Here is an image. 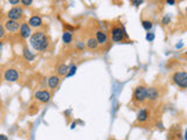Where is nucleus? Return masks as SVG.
<instances>
[{
    "label": "nucleus",
    "mask_w": 187,
    "mask_h": 140,
    "mask_svg": "<svg viewBox=\"0 0 187 140\" xmlns=\"http://www.w3.org/2000/svg\"><path fill=\"white\" fill-rule=\"evenodd\" d=\"M4 29H5V27H4V26H1V27H0V38H4V35H5V33H4Z\"/></svg>",
    "instance_id": "25"
},
{
    "label": "nucleus",
    "mask_w": 187,
    "mask_h": 140,
    "mask_svg": "<svg viewBox=\"0 0 187 140\" xmlns=\"http://www.w3.org/2000/svg\"><path fill=\"white\" fill-rule=\"evenodd\" d=\"M143 1H144V0H131L132 5H134V6H139V5H142Z\"/></svg>",
    "instance_id": "23"
},
{
    "label": "nucleus",
    "mask_w": 187,
    "mask_h": 140,
    "mask_svg": "<svg viewBox=\"0 0 187 140\" xmlns=\"http://www.w3.org/2000/svg\"><path fill=\"white\" fill-rule=\"evenodd\" d=\"M124 35H125V32L123 28L114 27L111 29V38L114 42H122L124 40Z\"/></svg>",
    "instance_id": "4"
},
{
    "label": "nucleus",
    "mask_w": 187,
    "mask_h": 140,
    "mask_svg": "<svg viewBox=\"0 0 187 140\" xmlns=\"http://www.w3.org/2000/svg\"><path fill=\"white\" fill-rule=\"evenodd\" d=\"M148 111L145 110V109H143V110H140V111L138 112V114H137V119H138V122H140V123H145L147 119H148Z\"/></svg>",
    "instance_id": "13"
},
{
    "label": "nucleus",
    "mask_w": 187,
    "mask_h": 140,
    "mask_svg": "<svg viewBox=\"0 0 187 140\" xmlns=\"http://www.w3.org/2000/svg\"><path fill=\"white\" fill-rule=\"evenodd\" d=\"M68 70H69V67L66 66V64H60L59 67H57V74L60 75V76H65V75H67L68 74Z\"/></svg>",
    "instance_id": "16"
},
{
    "label": "nucleus",
    "mask_w": 187,
    "mask_h": 140,
    "mask_svg": "<svg viewBox=\"0 0 187 140\" xmlns=\"http://www.w3.org/2000/svg\"><path fill=\"white\" fill-rule=\"evenodd\" d=\"M167 4L168 5H174V0H167Z\"/></svg>",
    "instance_id": "29"
},
{
    "label": "nucleus",
    "mask_w": 187,
    "mask_h": 140,
    "mask_svg": "<svg viewBox=\"0 0 187 140\" xmlns=\"http://www.w3.org/2000/svg\"><path fill=\"white\" fill-rule=\"evenodd\" d=\"M170 21H171V18H170L168 15H165L164 19H163V21H161V24H163V25H168Z\"/></svg>",
    "instance_id": "21"
},
{
    "label": "nucleus",
    "mask_w": 187,
    "mask_h": 140,
    "mask_svg": "<svg viewBox=\"0 0 187 140\" xmlns=\"http://www.w3.org/2000/svg\"><path fill=\"white\" fill-rule=\"evenodd\" d=\"M173 82L178 86L183 88V89H187V72L185 71H178L175 72L172 77Z\"/></svg>",
    "instance_id": "2"
},
{
    "label": "nucleus",
    "mask_w": 187,
    "mask_h": 140,
    "mask_svg": "<svg viewBox=\"0 0 187 140\" xmlns=\"http://www.w3.org/2000/svg\"><path fill=\"white\" fill-rule=\"evenodd\" d=\"M185 140H187V130H186V132H185Z\"/></svg>",
    "instance_id": "30"
},
{
    "label": "nucleus",
    "mask_w": 187,
    "mask_h": 140,
    "mask_svg": "<svg viewBox=\"0 0 187 140\" xmlns=\"http://www.w3.org/2000/svg\"><path fill=\"white\" fill-rule=\"evenodd\" d=\"M29 42H30L32 47L36 52H43V50H46L48 48V44H49L48 38H47V35L43 32H36V33H34L30 36Z\"/></svg>",
    "instance_id": "1"
},
{
    "label": "nucleus",
    "mask_w": 187,
    "mask_h": 140,
    "mask_svg": "<svg viewBox=\"0 0 187 140\" xmlns=\"http://www.w3.org/2000/svg\"><path fill=\"white\" fill-rule=\"evenodd\" d=\"M186 55H187V53H186Z\"/></svg>",
    "instance_id": "33"
},
{
    "label": "nucleus",
    "mask_w": 187,
    "mask_h": 140,
    "mask_svg": "<svg viewBox=\"0 0 187 140\" xmlns=\"http://www.w3.org/2000/svg\"><path fill=\"white\" fill-rule=\"evenodd\" d=\"M28 24H29L30 27H34V28L41 27L42 26V19H41L40 16H38V15H34V16H32L29 19Z\"/></svg>",
    "instance_id": "10"
},
{
    "label": "nucleus",
    "mask_w": 187,
    "mask_h": 140,
    "mask_svg": "<svg viewBox=\"0 0 187 140\" xmlns=\"http://www.w3.org/2000/svg\"><path fill=\"white\" fill-rule=\"evenodd\" d=\"M186 13H187V8H186Z\"/></svg>",
    "instance_id": "32"
},
{
    "label": "nucleus",
    "mask_w": 187,
    "mask_h": 140,
    "mask_svg": "<svg viewBox=\"0 0 187 140\" xmlns=\"http://www.w3.org/2000/svg\"><path fill=\"white\" fill-rule=\"evenodd\" d=\"M59 84H60V77L59 76H52V77H49V80H48V86L50 89L57 88Z\"/></svg>",
    "instance_id": "14"
},
{
    "label": "nucleus",
    "mask_w": 187,
    "mask_h": 140,
    "mask_svg": "<svg viewBox=\"0 0 187 140\" xmlns=\"http://www.w3.org/2000/svg\"><path fill=\"white\" fill-rule=\"evenodd\" d=\"M4 78L7 82H15L19 78V72L15 69H7L4 74Z\"/></svg>",
    "instance_id": "6"
},
{
    "label": "nucleus",
    "mask_w": 187,
    "mask_h": 140,
    "mask_svg": "<svg viewBox=\"0 0 187 140\" xmlns=\"http://www.w3.org/2000/svg\"><path fill=\"white\" fill-rule=\"evenodd\" d=\"M77 47H79V49H81V50H82V49H84V44H83L82 42H80V43L77 44Z\"/></svg>",
    "instance_id": "27"
},
{
    "label": "nucleus",
    "mask_w": 187,
    "mask_h": 140,
    "mask_svg": "<svg viewBox=\"0 0 187 140\" xmlns=\"http://www.w3.org/2000/svg\"><path fill=\"white\" fill-rule=\"evenodd\" d=\"M96 39L99 44H105L108 42V36L107 34L103 32V30H97L96 32Z\"/></svg>",
    "instance_id": "11"
},
{
    "label": "nucleus",
    "mask_w": 187,
    "mask_h": 140,
    "mask_svg": "<svg viewBox=\"0 0 187 140\" xmlns=\"http://www.w3.org/2000/svg\"><path fill=\"white\" fill-rule=\"evenodd\" d=\"M76 70H77V67H76V66H71V67L69 68V71H68V74H67V77L73 76V75L76 72Z\"/></svg>",
    "instance_id": "20"
},
{
    "label": "nucleus",
    "mask_w": 187,
    "mask_h": 140,
    "mask_svg": "<svg viewBox=\"0 0 187 140\" xmlns=\"http://www.w3.org/2000/svg\"><path fill=\"white\" fill-rule=\"evenodd\" d=\"M4 27H5V29H6L7 32H10V33H16L18 30H20L21 25H20L16 20H11V19H8V20L4 24Z\"/></svg>",
    "instance_id": "5"
},
{
    "label": "nucleus",
    "mask_w": 187,
    "mask_h": 140,
    "mask_svg": "<svg viewBox=\"0 0 187 140\" xmlns=\"http://www.w3.org/2000/svg\"><path fill=\"white\" fill-rule=\"evenodd\" d=\"M24 57L26 58L27 61L32 62V61L35 58V55H34V54H33V53H32L28 48H25V49H24Z\"/></svg>",
    "instance_id": "17"
},
{
    "label": "nucleus",
    "mask_w": 187,
    "mask_h": 140,
    "mask_svg": "<svg viewBox=\"0 0 187 140\" xmlns=\"http://www.w3.org/2000/svg\"><path fill=\"white\" fill-rule=\"evenodd\" d=\"M142 26L144 29H146V30H150L151 28H152V22L151 21H147V20H144L143 22H142Z\"/></svg>",
    "instance_id": "19"
},
{
    "label": "nucleus",
    "mask_w": 187,
    "mask_h": 140,
    "mask_svg": "<svg viewBox=\"0 0 187 140\" xmlns=\"http://www.w3.org/2000/svg\"><path fill=\"white\" fill-rule=\"evenodd\" d=\"M32 2H33V0H21V4L24 6H29Z\"/></svg>",
    "instance_id": "24"
},
{
    "label": "nucleus",
    "mask_w": 187,
    "mask_h": 140,
    "mask_svg": "<svg viewBox=\"0 0 187 140\" xmlns=\"http://www.w3.org/2000/svg\"><path fill=\"white\" fill-rule=\"evenodd\" d=\"M159 97V92L156 88H148L147 89V99L148 100H156Z\"/></svg>",
    "instance_id": "12"
},
{
    "label": "nucleus",
    "mask_w": 187,
    "mask_h": 140,
    "mask_svg": "<svg viewBox=\"0 0 187 140\" xmlns=\"http://www.w3.org/2000/svg\"><path fill=\"white\" fill-rule=\"evenodd\" d=\"M134 97L137 102H144L145 99H147V88L143 86V85L136 88Z\"/></svg>",
    "instance_id": "3"
},
{
    "label": "nucleus",
    "mask_w": 187,
    "mask_h": 140,
    "mask_svg": "<svg viewBox=\"0 0 187 140\" xmlns=\"http://www.w3.org/2000/svg\"><path fill=\"white\" fill-rule=\"evenodd\" d=\"M10 1V4H12V5H16V4H19V1H21V0H8Z\"/></svg>",
    "instance_id": "26"
},
{
    "label": "nucleus",
    "mask_w": 187,
    "mask_h": 140,
    "mask_svg": "<svg viewBox=\"0 0 187 140\" xmlns=\"http://www.w3.org/2000/svg\"><path fill=\"white\" fill-rule=\"evenodd\" d=\"M111 140H116V139H111Z\"/></svg>",
    "instance_id": "31"
},
{
    "label": "nucleus",
    "mask_w": 187,
    "mask_h": 140,
    "mask_svg": "<svg viewBox=\"0 0 187 140\" xmlns=\"http://www.w3.org/2000/svg\"><path fill=\"white\" fill-rule=\"evenodd\" d=\"M98 44H99V43H98L96 38H90V39L87 41V47H88L89 49H97Z\"/></svg>",
    "instance_id": "15"
},
{
    "label": "nucleus",
    "mask_w": 187,
    "mask_h": 140,
    "mask_svg": "<svg viewBox=\"0 0 187 140\" xmlns=\"http://www.w3.org/2000/svg\"><path fill=\"white\" fill-rule=\"evenodd\" d=\"M146 40L147 41H153V40H154V34H152V33H147Z\"/></svg>",
    "instance_id": "22"
},
{
    "label": "nucleus",
    "mask_w": 187,
    "mask_h": 140,
    "mask_svg": "<svg viewBox=\"0 0 187 140\" xmlns=\"http://www.w3.org/2000/svg\"><path fill=\"white\" fill-rule=\"evenodd\" d=\"M0 140H8V138L5 134H0Z\"/></svg>",
    "instance_id": "28"
},
{
    "label": "nucleus",
    "mask_w": 187,
    "mask_h": 140,
    "mask_svg": "<svg viewBox=\"0 0 187 140\" xmlns=\"http://www.w3.org/2000/svg\"><path fill=\"white\" fill-rule=\"evenodd\" d=\"M22 8H20V7H13V8H11L10 11H8V14H7V16H8V19H11V20H19V19H21L22 18Z\"/></svg>",
    "instance_id": "7"
},
{
    "label": "nucleus",
    "mask_w": 187,
    "mask_h": 140,
    "mask_svg": "<svg viewBox=\"0 0 187 140\" xmlns=\"http://www.w3.org/2000/svg\"><path fill=\"white\" fill-rule=\"evenodd\" d=\"M62 40H63L65 43L69 44L70 42L73 41V35H71V33H70V32H65L63 35H62Z\"/></svg>",
    "instance_id": "18"
},
{
    "label": "nucleus",
    "mask_w": 187,
    "mask_h": 140,
    "mask_svg": "<svg viewBox=\"0 0 187 140\" xmlns=\"http://www.w3.org/2000/svg\"><path fill=\"white\" fill-rule=\"evenodd\" d=\"M35 98L41 103H47L50 99V92L47 90H39L35 92Z\"/></svg>",
    "instance_id": "8"
},
{
    "label": "nucleus",
    "mask_w": 187,
    "mask_h": 140,
    "mask_svg": "<svg viewBox=\"0 0 187 140\" xmlns=\"http://www.w3.org/2000/svg\"><path fill=\"white\" fill-rule=\"evenodd\" d=\"M20 36L22 38V39H28L29 36H32L30 35V26H29V24H22L21 25V27H20Z\"/></svg>",
    "instance_id": "9"
}]
</instances>
